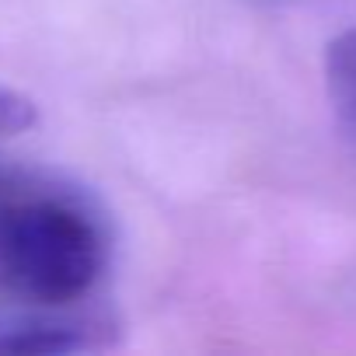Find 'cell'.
<instances>
[{"label": "cell", "instance_id": "2", "mask_svg": "<svg viewBox=\"0 0 356 356\" xmlns=\"http://www.w3.org/2000/svg\"><path fill=\"white\" fill-rule=\"evenodd\" d=\"M98 325L67 311L22 307L0 314V353H74L95 346Z\"/></svg>", "mask_w": 356, "mask_h": 356}, {"label": "cell", "instance_id": "3", "mask_svg": "<svg viewBox=\"0 0 356 356\" xmlns=\"http://www.w3.org/2000/svg\"><path fill=\"white\" fill-rule=\"evenodd\" d=\"M325 91L339 133L356 147V29L339 32L325 46Z\"/></svg>", "mask_w": 356, "mask_h": 356}, {"label": "cell", "instance_id": "4", "mask_svg": "<svg viewBox=\"0 0 356 356\" xmlns=\"http://www.w3.org/2000/svg\"><path fill=\"white\" fill-rule=\"evenodd\" d=\"M39 122V108L29 95L0 84V136H18Z\"/></svg>", "mask_w": 356, "mask_h": 356}, {"label": "cell", "instance_id": "1", "mask_svg": "<svg viewBox=\"0 0 356 356\" xmlns=\"http://www.w3.org/2000/svg\"><path fill=\"white\" fill-rule=\"evenodd\" d=\"M108 227L95 200L60 175L0 161V297L70 311L108 273Z\"/></svg>", "mask_w": 356, "mask_h": 356}]
</instances>
